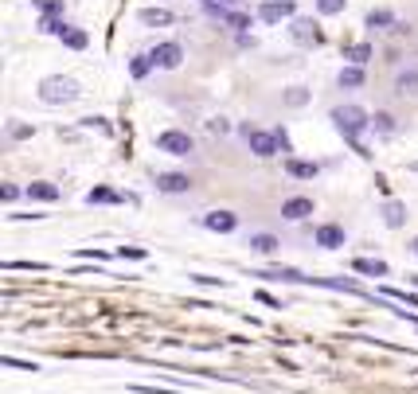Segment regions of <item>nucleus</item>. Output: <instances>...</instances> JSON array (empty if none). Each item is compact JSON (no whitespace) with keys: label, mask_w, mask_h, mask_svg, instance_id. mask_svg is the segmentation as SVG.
<instances>
[{"label":"nucleus","mask_w":418,"mask_h":394,"mask_svg":"<svg viewBox=\"0 0 418 394\" xmlns=\"http://www.w3.org/2000/svg\"><path fill=\"white\" fill-rule=\"evenodd\" d=\"M383 223L391 230H399L402 223H407V203H399V199H387L383 203Z\"/></svg>","instance_id":"nucleus-14"},{"label":"nucleus","mask_w":418,"mask_h":394,"mask_svg":"<svg viewBox=\"0 0 418 394\" xmlns=\"http://www.w3.org/2000/svg\"><path fill=\"white\" fill-rule=\"evenodd\" d=\"M157 149L168 152V156H192V152H196V141L184 133V129H165V133L157 137Z\"/></svg>","instance_id":"nucleus-3"},{"label":"nucleus","mask_w":418,"mask_h":394,"mask_svg":"<svg viewBox=\"0 0 418 394\" xmlns=\"http://www.w3.org/2000/svg\"><path fill=\"white\" fill-rule=\"evenodd\" d=\"M192 281H200V285H219V289L227 285L223 277H208V273H192Z\"/></svg>","instance_id":"nucleus-29"},{"label":"nucleus","mask_w":418,"mask_h":394,"mask_svg":"<svg viewBox=\"0 0 418 394\" xmlns=\"http://www.w3.org/2000/svg\"><path fill=\"white\" fill-rule=\"evenodd\" d=\"M352 269H356V273H368V277H387V273H391L387 261H376V258H356V261H352Z\"/></svg>","instance_id":"nucleus-15"},{"label":"nucleus","mask_w":418,"mask_h":394,"mask_svg":"<svg viewBox=\"0 0 418 394\" xmlns=\"http://www.w3.org/2000/svg\"><path fill=\"white\" fill-rule=\"evenodd\" d=\"M208 129H211V133H227V129H231V125H227L223 118H215V121H208Z\"/></svg>","instance_id":"nucleus-33"},{"label":"nucleus","mask_w":418,"mask_h":394,"mask_svg":"<svg viewBox=\"0 0 418 394\" xmlns=\"http://www.w3.org/2000/svg\"><path fill=\"white\" fill-rule=\"evenodd\" d=\"M24 195H28V199H35V203H55L63 192H59L55 184H47V180H35V184L24 187Z\"/></svg>","instance_id":"nucleus-12"},{"label":"nucleus","mask_w":418,"mask_h":394,"mask_svg":"<svg viewBox=\"0 0 418 394\" xmlns=\"http://www.w3.org/2000/svg\"><path fill=\"white\" fill-rule=\"evenodd\" d=\"M371 125H376L379 133H395V118H391V113H376V118H371Z\"/></svg>","instance_id":"nucleus-28"},{"label":"nucleus","mask_w":418,"mask_h":394,"mask_svg":"<svg viewBox=\"0 0 418 394\" xmlns=\"http://www.w3.org/2000/svg\"><path fill=\"white\" fill-rule=\"evenodd\" d=\"M78 82L75 78H67V75H51V78H43L40 82V101L43 106H67V101H75L78 98Z\"/></svg>","instance_id":"nucleus-1"},{"label":"nucleus","mask_w":418,"mask_h":394,"mask_svg":"<svg viewBox=\"0 0 418 394\" xmlns=\"http://www.w3.org/2000/svg\"><path fill=\"white\" fill-rule=\"evenodd\" d=\"M149 59H153V67H160V70H176L184 63V47H180V43H157V47L149 51Z\"/></svg>","instance_id":"nucleus-5"},{"label":"nucleus","mask_w":418,"mask_h":394,"mask_svg":"<svg viewBox=\"0 0 418 394\" xmlns=\"http://www.w3.org/2000/svg\"><path fill=\"white\" fill-rule=\"evenodd\" d=\"M285 101H289V106H305V101H309V90H305V86H289V90H285Z\"/></svg>","instance_id":"nucleus-26"},{"label":"nucleus","mask_w":418,"mask_h":394,"mask_svg":"<svg viewBox=\"0 0 418 394\" xmlns=\"http://www.w3.org/2000/svg\"><path fill=\"white\" fill-rule=\"evenodd\" d=\"M43 16H63V0H32Z\"/></svg>","instance_id":"nucleus-25"},{"label":"nucleus","mask_w":418,"mask_h":394,"mask_svg":"<svg viewBox=\"0 0 418 394\" xmlns=\"http://www.w3.org/2000/svg\"><path fill=\"white\" fill-rule=\"evenodd\" d=\"M262 24H282V20H293V0H266L258 8Z\"/></svg>","instance_id":"nucleus-7"},{"label":"nucleus","mask_w":418,"mask_h":394,"mask_svg":"<svg viewBox=\"0 0 418 394\" xmlns=\"http://www.w3.org/2000/svg\"><path fill=\"white\" fill-rule=\"evenodd\" d=\"M410 250H414V254H418V238H414V242H410Z\"/></svg>","instance_id":"nucleus-34"},{"label":"nucleus","mask_w":418,"mask_h":394,"mask_svg":"<svg viewBox=\"0 0 418 394\" xmlns=\"http://www.w3.org/2000/svg\"><path fill=\"white\" fill-rule=\"evenodd\" d=\"M336 82H340L344 90H356V86H364V70H360V67H344Z\"/></svg>","instance_id":"nucleus-21"},{"label":"nucleus","mask_w":418,"mask_h":394,"mask_svg":"<svg viewBox=\"0 0 418 394\" xmlns=\"http://www.w3.org/2000/svg\"><path fill=\"white\" fill-rule=\"evenodd\" d=\"M0 195H4V203H16L20 199V187L16 184H4V187H0Z\"/></svg>","instance_id":"nucleus-31"},{"label":"nucleus","mask_w":418,"mask_h":394,"mask_svg":"<svg viewBox=\"0 0 418 394\" xmlns=\"http://www.w3.org/2000/svg\"><path fill=\"white\" fill-rule=\"evenodd\" d=\"M86 203H126V195L109 192V187H94V192H86Z\"/></svg>","instance_id":"nucleus-22"},{"label":"nucleus","mask_w":418,"mask_h":394,"mask_svg":"<svg viewBox=\"0 0 418 394\" xmlns=\"http://www.w3.org/2000/svg\"><path fill=\"white\" fill-rule=\"evenodd\" d=\"M344 59H348L352 67H364V63L371 59V47L368 43H352V47H344Z\"/></svg>","instance_id":"nucleus-17"},{"label":"nucleus","mask_w":418,"mask_h":394,"mask_svg":"<svg viewBox=\"0 0 418 394\" xmlns=\"http://www.w3.org/2000/svg\"><path fill=\"white\" fill-rule=\"evenodd\" d=\"M59 39L67 43V47H71V51H83V47H86V43H90V39H86V32H83V27H71V24H67V32L59 35Z\"/></svg>","instance_id":"nucleus-20"},{"label":"nucleus","mask_w":418,"mask_h":394,"mask_svg":"<svg viewBox=\"0 0 418 394\" xmlns=\"http://www.w3.org/2000/svg\"><path fill=\"white\" fill-rule=\"evenodd\" d=\"M344 4H348V0H317L321 16H336V12H344Z\"/></svg>","instance_id":"nucleus-27"},{"label":"nucleus","mask_w":418,"mask_h":394,"mask_svg":"<svg viewBox=\"0 0 418 394\" xmlns=\"http://www.w3.org/2000/svg\"><path fill=\"white\" fill-rule=\"evenodd\" d=\"M395 24V16L387 8H371L368 12V27H391Z\"/></svg>","instance_id":"nucleus-23"},{"label":"nucleus","mask_w":418,"mask_h":394,"mask_svg":"<svg viewBox=\"0 0 418 394\" xmlns=\"http://www.w3.org/2000/svg\"><path fill=\"white\" fill-rule=\"evenodd\" d=\"M246 246H251V250H258V254H277V246H282V242H277L274 235H266V230H262V235H251V242H246Z\"/></svg>","instance_id":"nucleus-18"},{"label":"nucleus","mask_w":418,"mask_h":394,"mask_svg":"<svg viewBox=\"0 0 418 394\" xmlns=\"http://www.w3.org/2000/svg\"><path fill=\"white\" fill-rule=\"evenodd\" d=\"M395 90H399L402 98H414L418 94V70H402V75L395 78Z\"/></svg>","instance_id":"nucleus-16"},{"label":"nucleus","mask_w":418,"mask_h":394,"mask_svg":"<svg viewBox=\"0 0 418 394\" xmlns=\"http://www.w3.org/2000/svg\"><path fill=\"white\" fill-rule=\"evenodd\" d=\"M203 4H215V0H203Z\"/></svg>","instance_id":"nucleus-35"},{"label":"nucleus","mask_w":418,"mask_h":394,"mask_svg":"<svg viewBox=\"0 0 418 394\" xmlns=\"http://www.w3.org/2000/svg\"><path fill=\"white\" fill-rule=\"evenodd\" d=\"M313 215V199L309 195H293V199L282 203V218H289V223H301V218Z\"/></svg>","instance_id":"nucleus-10"},{"label":"nucleus","mask_w":418,"mask_h":394,"mask_svg":"<svg viewBox=\"0 0 418 394\" xmlns=\"http://www.w3.org/2000/svg\"><path fill=\"white\" fill-rule=\"evenodd\" d=\"M333 125L340 129V133L348 137V141H356V137H360L364 129L371 125V118L364 113L360 106H336V109H333Z\"/></svg>","instance_id":"nucleus-2"},{"label":"nucleus","mask_w":418,"mask_h":394,"mask_svg":"<svg viewBox=\"0 0 418 394\" xmlns=\"http://www.w3.org/2000/svg\"><path fill=\"white\" fill-rule=\"evenodd\" d=\"M285 172H289L293 180H317L321 176V164H317V160H293V156H285Z\"/></svg>","instance_id":"nucleus-11"},{"label":"nucleus","mask_w":418,"mask_h":394,"mask_svg":"<svg viewBox=\"0 0 418 394\" xmlns=\"http://www.w3.org/2000/svg\"><path fill=\"white\" fill-rule=\"evenodd\" d=\"M200 223L208 230H215V235H231V230L239 227V215H234V211H208Z\"/></svg>","instance_id":"nucleus-8"},{"label":"nucleus","mask_w":418,"mask_h":394,"mask_svg":"<svg viewBox=\"0 0 418 394\" xmlns=\"http://www.w3.org/2000/svg\"><path fill=\"white\" fill-rule=\"evenodd\" d=\"M149 70H153V59H149V55H137V59L129 63V75H133V78H145Z\"/></svg>","instance_id":"nucleus-24"},{"label":"nucleus","mask_w":418,"mask_h":394,"mask_svg":"<svg viewBox=\"0 0 418 394\" xmlns=\"http://www.w3.org/2000/svg\"><path fill=\"white\" fill-rule=\"evenodd\" d=\"M313 238H317V246H321V250H340V246L348 242L344 227H336V223H321V227H317V235H313Z\"/></svg>","instance_id":"nucleus-9"},{"label":"nucleus","mask_w":418,"mask_h":394,"mask_svg":"<svg viewBox=\"0 0 418 394\" xmlns=\"http://www.w3.org/2000/svg\"><path fill=\"white\" fill-rule=\"evenodd\" d=\"M243 137H246V144H251V152H254V156H262V160L282 152V144H277L274 133H262V129H254V125H243Z\"/></svg>","instance_id":"nucleus-4"},{"label":"nucleus","mask_w":418,"mask_h":394,"mask_svg":"<svg viewBox=\"0 0 418 394\" xmlns=\"http://www.w3.org/2000/svg\"><path fill=\"white\" fill-rule=\"evenodd\" d=\"M274 137H277V144H282V152L289 156V152H293V144H289V137H285V129H274Z\"/></svg>","instance_id":"nucleus-32"},{"label":"nucleus","mask_w":418,"mask_h":394,"mask_svg":"<svg viewBox=\"0 0 418 394\" xmlns=\"http://www.w3.org/2000/svg\"><path fill=\"white\" fill-rule=\"evenodd\" d=\"M117 254H121V258H137V261L145 258V250H141V246H117Z\"/></svg>","instance_id":"nucleus-30"},{"label":"nucleus","mask_w":418,"mask_h":394,"mask_svg":"<svg viewBox=\"0 0 418 394\" xmlns=\"http://www.w3.org/2000/svg\"><path fill=\"white\" fill-rule=\"evenodd\" d=\"M289 35H293L297 43H321V27H317V20H293Z\"/></svg>","instance_id":"nucleus-13"},{"label":"nucleus","mask_w":418,"mask_h":394,"mask_svg":"<svg viewBox=\"0 0 418 394\" xmlns=\"http://www.w3.org/2000/svg\"><path fill=\"white\" fill-rule=\"evenodd\" d=\"M141 24L165 27V24H172V12H165V8H145V12H141Z\"/></svg>","instance_id":"nucleus-19"},{"label":"nucleus","mask_w":418,"mask_h":394,"mask_svg":"<svg viewBox=\"0 0 418 394\" xmlns=\"http://www.w3.org/2000/svg\"><path fill=\"white\" fill-rule=\"evenodd\" d=\"M231 4H239V0H231Z\"/></svg>","instance_id":"nucleus-36"},{"label":"nucleus","mask_w":418,"mask_h":394,"mask_svg":"<svg viewBox=\"0 0 418 394\" xmlns=\"http://www.w3.org/2000/svg\"><path fill=\"white\" fill-rule=\"evenodd\" d=\"M157 192L184 195V192H192V176L188 172H157Z\"/></svg>","instance_id":"nucleus-6"}]
</instances>
